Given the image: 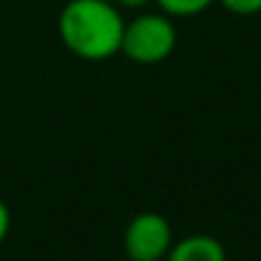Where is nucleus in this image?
Returning <instances> with one entry per match:
<instances>
[{"label":"nucleus","instance_id":"7","mask_svg":"<svg viewBox=\"0 0 261 261\" xmlns=\"http://www.w3.org/2000/svg\"><path fill=\"white\" fill-rule=\"evenodd\" d=\"M8 230H11V213H8V207H6V202L0 200V243L6 241V236H8Z\"/></svg>","mask_w":261,"mask_h":261},{"label":"nucleus","instance_id":"6","mask_svg":"<svg viewBox=\"0 0 261 261\" xmlns=\"http://www.w3.org/2000/svg\"><path fill=\"white\" fill-rule=\"evenodd\" d=\"M223 8H228L236 16H253L261 13V0H220Z\"/></svg>","mask_w":261,"mask_h":261},{"label":"nucleus","instance_id":"1","mask_svg":"<svg viewBox=\"0 0 261 261\" xmlns=\"http://www.w3.org/2000/svg\"><path fill=\"white\" fill-rule=\"evenodd\" d=\"M123 18L108 0H69L59 16V36L80 59L100 62L120 51Z\"/></svg>","mask_w":261,"mask_h":261},{"label":"nucleus","instance_id":"8","mask_svg":"<svg viewBox=\"0 0 261 261\" xmlns=\"http://www.w3.org/2000/svg\"><path fill=\"white\" fill-rule=\"evenodd\" d=\"M115 3H120V6H125V8H141V6L149 3V0H115Z\"/></svg>","mask_w":261,"mask_h":261},{"label":"nucleus","instance_id":"3","mask_svg":"<svg viewBox=\"0 0 261 261\" xmlns=\"http://www.w3.org/2000/svg\"><path fill=\"white\" fill-rule=\"evenodd\" d=\"M128 261H164L172 248V225L159 213H139L123 236Z\"/></svg>","mask_w":261,"mask_h":261},{"label":"nucleus","instance_id":"2","mask_svg":"<svg viewBox=\"0 0 261 261\" xmlns=\"http://www.w3.org/2000/svg\"><path fill=\"white\" fill-rule=\"evenodd\" d=\"M177 46V29L167 16L146 13L123 29L120 51L136 64H159Z\"/></svg>","mask_w":261,"mask_h":261},{"label":"nucleus","instance_id":"4","mask_svg":"<svg viewBox=\"0 0 261 261\" xmlns=\"http://www.w3.org/2000/svg\"><path fill=\"white\" fill-rule=\"evenodd\" d=\"M164 261H225V248L218 238L197 233L172 243Z\"/></svg>","mask_w":261,"mask_h":261},{"label":"nucleus","instance_id":"5","mask_svg":"<svg viewBox=\"0 0 261 261\" xmlns=\"http://www.w3.org/2000/svg\"><path fill=\"white\" fill-rule=\"evenodd\" d=\"M156 3L169 16H197L213 3V0H156Z\"/></svg>","mask_w":261,"mask_h":261}]
</instances>
